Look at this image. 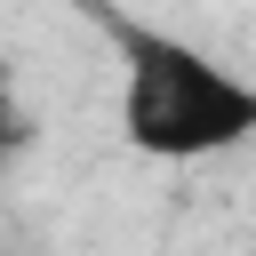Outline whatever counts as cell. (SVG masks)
<instances>
[{"instance_id": "1", "label": "cell", "mask_w": 256, "mask_h": 256, "mask_svg": "<svg viewBox=\"0 0 256 256\" xmlns=\"http://www.w3.org/2000/svg\"><path fill=\"white\" fill-rule=\"evenodd\" d=\"M120 48V136L144 160H216L256 136V88L208 48L112 16Z\"/></svg>"}]
</instances>
